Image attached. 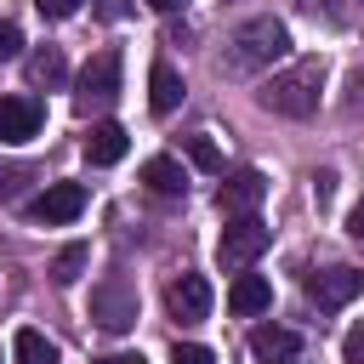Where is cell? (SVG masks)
<instances>
[{
	"label": "cell",
	"instance_id": "obj_1",
	"mask_svg": "<svg viewBox=\"0 0 364 364\" xmlns=\"http://www.w3.org/2000/svg\"><path fill=\"white\" fill-rule=\"evenodd\" d=\"M318 91H324V57H296L290 68H279V74L256 91V102H262L267 114L307 119V114L318 108Z\"/></svg>",
	"mask_w": 364,
	"mask_h": 364
},
{
	"label": "cell",
	"instance_id": "obj_2",
	"mask_svg": "<svg viewBox=\"0 0 364 364\" xmlns=\"http://www.w3.org/2000/svg\"><path fill=\"white\" fill-rule=\"evenodd\" d=\"M284 51H290V28H284L279 17H250V23L228 40L222 68H228V74H262V68L279 63Z\"/></svg>",
	"mask_w": 364,
	"mask_h": 364
},
{
	"label": "cell",
	"instance_id": "obj_3",
	"mask_svg": "<svg viewBox=\"0 0 364 364\" xmlns=\"http://www.w3.org/2000/svg\"><path fill=\"white\" fill-rule=\"evenodd\" d=\"M267 245H273V228H267V222H256V216H233V228H228L222 245H216V262H222L228 273H245Z\"/></svg>",
	"mask_w": 364,
	"mask_h": 364
},
{
	"label": "cell",
	"instance_id": "obj_4",
	"mask_svg": "<svg viewBox=\"0 0 364 364\" xmlns=\"http://www.w3.org/2000/svg\"><path fill=\"white\" fill-rule=\"evenodd\" d=\"M119 97V51L108 46V51H97L85 68H80V80H74V102L91 114V108H108Z\"/></svg>",
	"mask_w": 364,
	"mask_h": 364
},
{
	"label": "cell",
	"instance_id": "obj_5",
	"mask_svg": "<svg viewBox=\"0 0 364 364\" xmlns=\"http://www.w3.org/2000/svg\"><path fill=\"white\" fill-rule=\"evenodd\" d=\"M91 318H97L102 330H114V336L131 330V324H136V290H131V279H119V273L102 279V284L91 290Z\"/></svg>",
	"mask_w": 364,
	"mask_h": 364
},
{
	"label": "cell",
	"instance_id": "obj_6",
	"mask_svg": "<svg viewBox=\"0 0 364 364\" xmlns=\"http://www.w3.org/2000/svg\"><path fill=\"white\" fill-rule=\"evenodd\" d=\"M358 290H364V273L358 267H318V273H307V301H318L324 313L347 307Z\"/></svg>",
	"mask_w": 364,
	"mask_h": 364
},
{
	"label": "cell",
	"instance_id": "obj_7",
	"mask_svg": "<svg viewBox=\"0 0 364 364\" xmlns=\"http://www.w3.org/2000/svg\"><path fill=\"white\" fill-rule=\"evenodd\" d=\"M80 210H85V188H80V182H51V188H46V193L28 205V216H34V222H46V228L74 222Z\"/></svg>",
	"mask_w": 364,
	"mask_h": 364
},
{
	"label": "cell",
	"instance_id": "obj_8",
	"mask_svg": "<svg viewBox=\"0 0 364 364\" xmlns=\"http://www.w3.org/2000/svg\"><path fill=\"white\" fill-rule=\"evenodd\" d=\"M262 199H267V176H262V171H239V176H228L222 193H216L222 216H256Z\"/></svg>",
	"mask_w": 364,
	"mask_h": 364
},
{
	"label": "cell",
	"instance_id": "obj_9",
	"mask_svg": "<svg viewBox=\"0 0 364 364\" xmlns=\"http://www.w3.org/2000/svg\"><path fill=\"white\" fill-rule=\"evenodd\" d=\"M46 125V108L34 97H0V142H28L40 136Z\"/></svg>",
	"mask_w": 364,
	"mask_h": 364
},
{
	"label": "cell",
	"instance_id": "obj_10",
	"mask_svg": "<svg viewBox=\"0 0 364 364\" xmlns=\"http://www.w3.org/2000/svg\"><path fill=\"white\" fill-rule=\"evenodd\" d=\"M165 307H171V318H182V324H199V318H210V284H205L199 273H182V279L171 284Z\"/></svg>",
	"mask_w": 364,
	"mask_h": 364
},
{
	"label": "cell",
	"instance_id": "obj_11",
	"mask_svg": "<svg viewBox=\"0 0 364 364\" xmlns=\"http://www.w3.org/2000/svg\"><path fill=\"white\" fill-rule=\"evenodd\" d=\"M250 353L262 364H290V358H301V336L284 330V324H256L250 330Z\"/></svg>",
	"mask_w": 364,
	"mask_h": 364
},
{
	"label": "cell",
	"instance_id": "obj_12",
	"mask_svg": "<svg viewBox=\"0 0 364 364\" xmlns=\"http://www.w3.org/2000/svg\"><path fill=\"white\" fill-rule=\"evenodd\" d=\"M267 307H273V284H267L262 273H239V279L228 284V313L256 318V313H267Z\"/></svg>",
	"mask_w": 364,
	"mask_h": 364
},
{
	"label": "cell",
	"instance_id": "obj_13",
	"mask_svg": "<svg viewBox=\"0 0 364 364\" xmlns=\"http://www.w3.org/2000/svg\"><path fill=\"white\" fill-rule=\"evenodd\" d=\"M125 125H114V119H97L91 131H85V159L91 165H119L125 159Z\"/></svg>",
	"mask_w": 364,
	"mask_h": 364
},
{
	"label": "cell",
	"instance_id": "obj_14",
	"mask_svg": "<svg viewBox=\"0 0 364 364\" xmlns=\"http://www.w3.org/2000/svg\"><path fill=\"white\" fill-rule=\"evenodd\" d=\"M176 102H182V74L171 63H154L148 68V108L165 119V114H176Z\"/></svg>",
	"mask_w": 364,
	"mask_h": 364
},
{
	"label": "cell",
	"instance_id": "obj_15",
	"mask_svg": "<svg viewBox=\"0 0 364 364\" xmlns=\"http://www.w3.org/2000/svg\"><path fill=\"white\" fill-rule=\"evenodd\" d=\"M63 80H68V63H63V51H57V46H40V51L28 57V85L51 91V85H63Z\"/></svg>",
	"mask_w": 364,
	"mask_h": 364
},
{
	"label": "cell",
	"instance_id": "obj_16",
	"mask_svg": "<svg viewBox=\"0 0 364 364\" xmlns=\"http://www.w3.org/2000/svg\"><path fill=\"white\" fill-rule=\"evenodd\" d=\"M142 182H148L154 193H182V188H188L182 165H176L171 154H154V159H142Z\"/></svg>",
	"mask_w": 364,
	"mask_h": 364
},
{
	"label": "cell",
	"instance_id": "obj_17",
	"mask_svg": "<svg viewBox=\"0 0 364 364\" xmlns=\"http://www.w3.org/2000/svg\"><path fill=\"white\" fill-rule=\"evenodd\" d=\"M11 358H17V364H57V347H51L40 330H17V336H11Z\"/></svg>",
	"mask_w": 364,
	"mask_h": 364
},
{
	"label": "cell",
	"instance_id": "obj_18",
	"mask_svg": "<svg viewBox=\"0 0 364 364\" xmlns=\"http://www.w3.org/2000/svg\"><path fill=\"white\" fill-rule=\"evenodd\" d=\"M85 262H91V250H85V245H68V250L51 262V279H57V284H74V279L85 273Z\"/></svg>",
	"mask_w": 364,
	"mask_h": 364
},
{
	"label": "cell",
	"instance_id": "obj_19",
	"mask_svg": "<svg viewBox=\"0 0 364 364\" xmlns=\"http://www.w3.org/2000/svg\"><path fill=\"white\" fill-rule=\"evenodd\" d=\"M182 148H188V159H193L199 171H210V176L222 171V154H216V142H210V136H188Z\"/></svg>",
	"mask_w": 364,
	"mask_h": 364
},
{
	"label": "cell",
	"instance_id": "obj_20",
	"mask_svg": "<svg viewBox=\"0 0 364 364\" xmlns=\"http://www.w3.org/2000/svg\"><path fill=\"white\" fill-rule=\"evenodd\" d=\"M171 364H216V353L199 347V341H176V347H171Z\"/></svg>",
	"mask_w": 364,
	"mask_h": 364
},
{
	"label": "cell",
	"instance_id": "obj_21",
	"mask_svg": "<svg viewBox=\"0 0 364 364\" xmlns=\"http://www.w3.org/2000/svg\"><path fill=\"white\" fill-rule=\"evenodd\" d=\"M11 57H23V28L0 23V63H11Z\"/></svg>",
	"mask_w": 364,
	"mask_h": 364
},
{
	"label": "cell",
	"instance_id": "obj_22",
	"mask_svg": "<svg viewBox=\"0 0 364 364\" xmlns=\"http://www.w3.org/2000/svg\"><path fill=\"white\" fill-rule=\"evenodd\" d=\"M341 358H347V364H364V318L341 336Z\"/></svg>",
	"mask_w": 364,
	"mask_h": 364
},
{
	"label": "cell",
	"instance_id": "obj_23",
	"mask_svg": "<svg viewBox=\"0 0 364 364\" xmlns=\"http://www.w3.org/2000/svg\"><path fill=\"white\" fill-rule=\"evenodd\" d=\"M23 182H28V165H0V199H11Z\"/></svg>",
	"mask_w": 364,
	"mask_h": 364
},
{
	"label": "cell",
	"instance_id": "obj_24",
	"mask_svg": "<svg viewBox=\"0 0 364 364\" xmlns=\"http://www.w3.org/2000/svg\"><path fill=\"white\" fill-rule=\"evenodd\" d=\"M34 6H40V17H51V23H63V17L80 11V0H34Z\"/></svg>",
	"mask_w": 364,
	"mask_h": 364
},
{
	"label": "cell",
	"instance_id": "obj_25",
	"mask_svg": "<svg viewBox=\"0 0 364 364\" xmlns=\"http://www.w3.org/2000/svg\"><path fill=\"white\" fill-rule=\"evenodd\" d=\"M347 108H364V68H353L347 80Z\"/></svg>",
	"mask_w": 364,
	"mask_h": 364
},
{
	"label": "cell",
	"instance_id": "obj_26",
	"mask_svg": "<svg viewBox=\"0 0 364 364\" xmlns=\"http://www.w3.org/2000/svg\"><path fill=\"white\" fill-rule=\"evenodd\" d=\"M347 233H353V239H364V199L347 210Z\"/></svg>",
	"mask_w": 364,
	"mask_h": 364
},
{
	"label": "cell",
	"instance_id": "obj_27",
	"mask_svg": "<svg viewBox=\"0 0 364 364\" xmlns=\"http://www.w3.org/2000/svg\"><path fill=\"white\" fill-rule=\"evenodd\" d=\"M313 188H318V199H330V193H336V171H318V176H313Z\"/></svg>",
	"mask_w": 364,
	"mask_h": 364
},
{
	"label": "cell",
	"instance_id": "obj_28",
	"mask_svg": "<svg viewBox=\"0 0 364 364\" xmlns=\"http://www.w3.org/2000/svg\"><path fill=\"white\" fill-rule=\"evenodd\" d=\"M148 6H154V11H182L188 0H148Z\"/></svg>",
	"mask_w": 364,
	"mask_h": 364
},
{
	"label": "cell",
	"instance_id": "obj_29",
	"mask_svg": "<svg viewBox=\"0 0 364 364\" xmlns=\"http://www.w3.org/2000/svg\"><path fill=\"white\" fill-rule=\"evenodd\" d=\"M97 364H131V358H97Z\"/></svg>",
	"mask_w": 364,
	"mask_h": 364
},
{
	"label": "cell",
	"instance_id": "obj_30",
	"mask_svg": "<svg viewBox=\"0 0 364 364\" xmlns=\"http://www.w3.org/2000/svg\"><path fill=\"white\" fill-rule=\"evenodd\" d=\"M290 364H301V358H290Z\"/></svg>",
	"mask_w": 364,
	"mask_h": 364
},
{
	"label": "cell",
	"instance_id": "obj_31",
	"mask_svg": "<svg viewBox=\"0 0 364 364\" xmlns=\"http://www.w3.org/2000/svg\"><path fill=\"white\" fill-rule=\"evenodd\" d=\"M131 364H142V358H131Z\"/></svg>",
	"mask_w": 364,
	"mask_h": 364
}]
</instances>
